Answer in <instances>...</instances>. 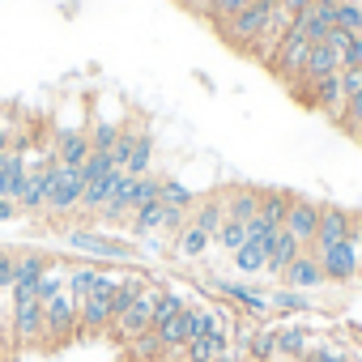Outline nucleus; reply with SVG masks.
<instances>
[{
	"instance_id": "obj_10",
	"label": "nucleus",
	"mask_w": 362,
	"mask_h": 362,
	"mask_svg": "<svg viewBox=\"0 0 362 362\" xmlns=\"http://www.w3.org/2000/svg\"><path fill=\"white\" fill-rule=\"evenodd\" d=\"M214 290L230 303V307H239V315H247V320H256V324H264L273 311H269V294L264 290H256V286H243V281H230V277H214Z\"/></svg>"
},
{
	"instance_id": "obj_18",
	"label": "nucleus",
	"mask_w": 362,
	"mask_h": 362,
	"mask_svg": "<svg viewBox=\"0 0 362 362\" xmlns=\"http://www.w3.org/2000/svg\"><path fill=\"white\" fill-rule=\"evenodd\" d=\"M230 349H235V332H205V337L188 341V349H184L179 362H222Z\"/></svg>"
},
{
	"instance_id": "obj_23",
	"label": "nucleus",
	"mask_w": 362,
	"mask_h": 362,
	"mask_svg": "<svg viewBox=\"0 0 362 362\" xmlns=\"http://www.w3.org/2000/svg\"><path fill=\"white\" fill-rule=\"evenodd\" d=\"M303 252H307V247H303V243H294V239H290V235L281 230V235L273 239V252H269V264H264V273L281 281V273H286V269H290V264H294V260H298Z\"/></svg>"
},
{
	"instance_id": "obj_8",
	"label": "nucleus",
	"mask_w": 362,
	"mask_h": 362,
	"mask_svg": "<svg viewBox=\"0 0 362 362\" xmlns=\"http://www.w3.org/2000/svg\"><path fill=\"white\" fill-rule=\"evenodd\" d=\"M30 149H35V132H18L13 145L0 153V201H18L22 192V179H26V162H30Z\"/></svg>"
},
{
	"instance_id": "obj_31",
	"label": "nucleus",
	"mask_w": 362,
	"mask_h": 362,
	"mask_svg": "<svg viewBox=\"0 0 362 362\" xmlns=\"http://www.w3.org/2000/svg\"><path fill=\"white\" fill-rule=\"evenodd\" d=\"M13 269H18V252L0 247V298H5L13 290Z\"/></svg>"
},
{
	"instance_id": "obj_34",
	"label": "nucleus",
	"mask_w": 362,
	"mask_h": 362,
	"mask_svg": "<svg viewBox=\"0 0 362 362\" xmlns=\"http://www.w3.org/2000/svg\"><path fill=\"white\" fill-rule=\"evenodd\" d=\"M349 64H362V30L349 39V47H345V56H341V69H349Z\"/></svg>"
},
{
	"instance_id": "obj_25",
	"label": "nucleus",
	"mask_w": 362,
	"mask_h": 362,
	"mask_svg": "<svg viewBox=\"0 0 362 362\" xmlns=\"http://www.w3.org/2000/svg\"><path fill=\"white\" fill-rule=\"evenodd\" d=\"M303 362H354V345L345 337H320Z\"/></svg>"
},
{
	"instance_id": "obj_12",
	"label": "nucleus",
	"mask_w": 362,
	"mask_h": 362,
	"mask_svg": "<svg viewBox=\"0 0 362 362\" xmlns=\"http://www.w3.org/2000/svg\"><path fill=\"white\" fill-rule=\"evenodd\" d=\"M315 226H320V201L290 192V205H286V222H281V230H286L294 243L311 247V239H315Z\"/></svg>"
},
{
	"instance_id": "obj_37",
	"label": "nucleus",
	"mask_w": 362,
	"mask_h": 362,
	"mask_svg": "<svg viewBox=\"0 0 362 362\" xmlns=\"http://www.w3.org/2000/svg\"><path fill=\"white\" fill-rule=\"evenodd\" d=\"M307 5H311V0H277V9H281V13H290V18H298Z\"/></svg>"
},
{
	"instance_id": "obj_1",
	"label": "nucleus",
	"mask_w": 362,
	"mask_h": 362,
	"mask_svg": "<svg viewBox=\"0 0 362 362\" xmlns=\"http://www.w3.org/2000/svg\"><path fill=\"white\" fill-rule=\"evenodd\" d=\"M115 290H119V273H115V269H103L98 281L90 286V294H86L81 307H77V337H86V341L107 337V328H111V307H115Z\"/></svg>"
},
{
	"instance_id": "obj_21",
	"label": "nucleus",
	"mask_w": 362,
	"mask_h": 362,
	"mask_svg": "<svg viewBox=\"0 0 362 362\" xmlns=\"http://www.w3.org/2000/svg\"><path fill=\"white\" fill-rule=\"evenodd\" d=\"M52 141V149H56V162H64V166H86V158H90V136L86 132H52L47 136Z\"/></svg>"
},
{
	"instance_id": "obj_30",
	"label": "nucleus",
	"mask_w": 362,
	"mask_h": 362,
	"mask_svg": "<svg viewBox=\"0 0 362 362\" xmlns=\"http://www.w3.org/2000/svg\"><path fill=\"white\" fill-rule=\"evenodd\" d=\"M337 26L349 30V35L362 30V5H358V0H341V5H337Z\"/></svg>"
},
{
	"instance_id": "obj_27",
	"label": "nucleus",
	"mask_w": 362,
	"mask_h": 362,
	"mask_svg": "<svg viewBox=\"0 0 362 362\" xmlns=\"http://www.w3.org/2000/svg\"><path fill=\"white\" fill-rule=\"evenodd\" d=\"M162 201H166V205H175V209H184V214H192L201 197H197L188 184H179V179H170V175H166V179H162Z\"/></svg>"
},
{
	"instance_id": "obj_24",
	"label": "nucleus",
	"mask_w": 362,
	"mask_h": 362,
	"mask_svg": "<svg viewBox=\"0 0 362 362\" xmlns=\"http://www.w3.org/2000/svg\"><path fill=\"white\" fill-rule=\"evenodd\" d=\"M311 294H303V290H290V286H281V290H273L269 294V311L273 315H311Z\"/></svg>"
},
{
	"instance_id": "obj_29",
	"label": "nucleus",
	"mask_w": 362,
	"mask_h": 362,
	"mask_svg": "<svg viewBox=\"0 0 362 362\" xmlns=\"http://www.w3.org/2000/svg\"><path fill=\"white\" fill-rule=\"evenodd\" d=\"M119 128H124V124H94V128L86 132V136H90V149H107V153H111L115 141H119Z\"/></svg>"
},
{
	"instance_id": "obj_9",
	"label": "nucleus",
	"mask_w": 362,
	"mask_h": 362,
	"mask_svg": "<svg viewBox=\"0 0 362 362\" xmlns=\"http://www.w3.org/2000/svg\"><path fill=\"white\" fill-rule=\"evenodd\" d=\"M307 56H311V43H307V35H303L298 26H290V35L281 39V47H277V56H273L269 73H277L286 86H294V81L303 77V69H307Z\"/></svg>"
},
{
	"instance_id": "obj_35",
	"label": "nucleus",
	"mask_w": 362,
	"mask_h": 362,
	"mask_svg": "<svg viewBox=\"0 0 362 362\" xmlns=\"http://www.w3.org/2000/svg\"><path fill=\"white\" fill-rule=\"evenodd\" d=\"M179 9H188V13H197V18H209V9H214V0H175Z\"/></svg>"
},
{
	"instance_id": "obj_15",
	"label": "nucleus",
	"mask_w": 362,
	"mask_h": 362,
	"mask_svg": "<svg viewBox=\"0 0 362 362\" xmlns=\"http://www.w3.org/2000/svg\"><path fill=\"white\" fill-rule=\"evenodd\" d=\"M315 341L320 332L311 324H277V362H303Z\"/></svg>"
},
{
	"instance_id": "obj_36",
	"label": "nucleus",
	"mask_w": 362,
	"mask_h": 362,
	"mask_svg": "<svg viewBox=\"0 0 362 362\" xmlns=\"http://www.w3.org/2000/svg\"><path fill=\"white\" fill-rule=\"evenodd\" d=\"M18 218H22V205L5 197V201H0V222H18Z\"/></svg>"
},
{
	"instance_id": "obj_20",
	"label": "nucleus",
	"mask_w": 362,
	"mask_h": 362,
	"mask_svg": "<svg viewBox=\"0 0 362 362\" xmlns=\"http://www.w3.org/2000/svg\"><path fill=\"white\" fill-rule=\"evenodd\" d=\"M209 247H214V235H205L197 222H184V230L170 239V256H175V260H188V264L201 260Z\"/></svg>"
},
{
	"instance_id": "obj_11",
	"label": "nucleus",
	"mask_w": 362,
	"mask_h": 362,
	"mask_svg": "<svg viewBox=\"0 0 362 362\" xmlns=\"http://www.w3.org/2000/svg\"><path fill=\"white\" fill-rule=\"evenodd\" d=\"M273 9H277V0H252V5H247V9L226 26V30H222V39H226L235 52H247V47H252V39L264 30V22H269V13H273Z\"/></svg>"
},
{
	"instance_id": "obj_16",
	"label": "nucleus",
	"mask_w": 362,
	"mask_h": 362,
	"mask_svg": "<svg viewBox=\"0 0 362 362\" xmlns=\"http://www.w3.org/2000/svg\"><path fill=\"white\" fill-rule=\"evenodd\" d=\"M294 26L307 35V43L315 47V43H324V35L337 26V5H328V0H311V5L294 18Z\"/></svg>"
},
{
	"instance_id": "obj_13",
	"label": "nucleus",
	"mask_w": 362,
	"mask_h": 362,
	"mask_svg": "<svg viewBox=\"0 0 362 362\" xmlns=\"http://www.w3.org/2000/svg\"><path fill=\"white\" fill-rule=\"evenodd\" d=\"M290 26H294V18H290V13H281V9H273V13H269V22H264V30L252 39V47H247L243 56H247V60H256L260 69H269V64H273V56H277V47H281V39L290 35Z\"/></svg>"
},
{
	"instance_id": "obj_19",
	"label": "nucleus",
	"mask_w": 362,
	"mask_h": 362,
	"mask_svg": "<svg viewBox=\"0 0 362 362\" xmlns=\"http://www.w3.org/2000/svg\"><path fill=\"white\" fill-rule=\"evenodd\" d=\"M281 286L303 290V294H311V290L328 286V281H324V269H320V260H315V252H303V256H298V260L281 273Z\"/></svg>"
},
{
	"instance_id": "obj_32",
	"label": "nucleus",
	"mask_w": 362,
	"mask_h": 362,
	"mask_svg": "<svg viewBox=\"0 0 362 362\" xmlns=\"http://www.w3.org/2000/svg\"><path fill=\"white\" fill-rule=\"evenodd\" d=\"M341 128H345V132H354V136H362V94L345 103V115H341Z\"/></svg>"
},
{
	"instance_id": "obj_5",
	"label": "nucleus",
	"mask_w": 362,
	"mask_h": 362,
	"mask_svg": "<svg viewBox=\"0 0 362 362\" xmlns=\"http://www.w3.org/2000/svg\"><path fill=\"white\" fill-rule=\"evenodd\" d=\"M64 243H69L73 252H86V256H94V260H111V264H132V260H136V243L115 239V235H98V230H90V226L64 230Z\"/></svg>"
},
{
	"instance_id": "obj_22",
	"label": "nucleus",
	"mask_w": 362,
	"mask_h": 362,
	"mask_svg": "<svg viewBox=\"0 0 362 362\" xmlns=\"http://www.w3.org/2000/svg\"><path fill=\"white\" fill-rule=\"evenodd\" d=\"M222 218H226V192H214V197H205V201H197V209L188 214V222H197L205 235H214L218 239V230H222Z\"/></svg>"
},
{
	"instance_id": "obj_3",
	"label": "nucleus",
	"mask_w": 362,
	"mask_h": 362,
	"mask_svg": "<svg viewBox=\"0 0 362 362\" xmlns=\"http://www.w3.org/2000/svg\"><path fill=\"white\" fill-rule=\"evenodd\" d=\"M315 260H320L328 286H349V281H358V277H362V218H354L349 235H345L337 247L320 252Z\"/></svg>"
},
{
	"instance_id": "obj_2",
	"label": "nucleus",
	"mask_w": 362,
	"mask_h": 362,
	"mask_svg": "<svg viewBox=\"0 0 362 362\" xmlns=\"http://www.w3.org/2000/svg\"><path fill=\"white\" fill-rule=\"evenodd\" d=\"M9 332H13V345L18 349H30L43 341V298H39V286H13L9 290Z\"/></svg>"
},
{
	"instance_id": "obj_14",
	"label": "nucleus",
	"mask_w": 362,
	"mask_h": 362,
	"mask_svg": "<svg viewBox=\"0 0 362 362\" xmlns=\"http://www.w3.org/2000/svg\"><path fill=\"white\" fill-rule=\"evenodd\" d=\"M349 226H354V214L349 209H341V205H320V226H315V239H311V247L307 252H328V247H337L345 235H349Z\"/></svg>"
},
{
	"instance_id": "obj_28",
	"label": "nucleus",
	"mask_w": 362,
	"mask_h": 362,
	"mask_svg": "<svg viewBox=\"0 0 362 362\" xmlns=\"http://www.w3.org/2000/svg\"><path fill=\"white\" fill-rule=\"evenodd\" d=\"M247 5H252V0H214V9H209V18H205V22L222 35V30H226V26H230L243 9H247Z\"/></svg>"
},
{
	"instance_id": "obj_33",
	"label": "nucleus",
	"mask_w": 362,
	"mask_h": 362,
	"mask_svg": "<svg viewBox=\"0 0 362 362\" xmlns=\"http://www.w3.org/2000/svg\"><path fill=\"white\" fill-rule=\"evenodd\" d=\"M341 90H345V103L362 94V64H349V69H341Z\"/></svg>"
},
{
	"instance_id": "obj_7",
	"label": "nucleus",
	"mask_w": 362,
	"mask_h": 362,
	"mask_svg": "<svg viewBox=\"0 0 362 362\" xmlns=\"http://www.w3.org/2000/svg\"><path fill=\"white\" fill-rule=\"evenodd\" d=\"M73 337H77V298L64 286L52 298H43V341L47 345H64Z\"/></svg>"
},
{
	"instance_id": "obj_17",
	"label": "nucleus",
	"mask_w": 362,
	"mask_h": 362,
	"mask_svg": "<svg viewBox=\"0 0 362 362\" xmlns=\"http://www.w3.org/2000/svg\"><path fill=\"white\" fill-rule=\"evenodd\" d=\"M303 103H307V107H315V111H324L328 119H337V124H341V115H345V90H341V73H337V77H324L320 86H311V90L303 94Z\"/></svg>"
},
{
	"instance_id": "obj_26",
	"label": "nucleus",
	"mask_w": 362,
	"mask_h": 362,
	"mask_svg": "<svg viewBox=\"0 0 362 362\" xmlns=\"http://www.w3.org/2000/svg\"><path fill=\"white\" fill-rule=\"evenodd\" d=\"M124 349H128V362H153V358H166V349H162V341H158V332H153V328H149V332H141L136 341H128Z\"/></svg>"
},
{
	"instance_id": "obj_6",
	"label": "nucleus",
	"mask_w": 362,
	"mask_h": 362,
	"mask_svg": "<svg viewBox=\"0 0 362 362\" xmlns=\"http://www.w3.org/2000/svg\"><path fill=\"white\" fill-rule=\"evenodd\" d=\"M111 158H115V166L124 175H149L153 170V136L145 128H136V124H124Z\"/></svg>"
},
{
	"instance_id": "obj_4",
	"label": "nucleus",
	"mask_w": 362,
	"mask_h": 362,
	"mask_svg": "<svg viewBox=\"0 0 362 362\" xmlns=\"http://www.w3.org/2000/svg\"><path fill=\"white\" fill-rule=\"evenodd\" d=\"M81 192H86V175L81 166H64L56 162L52 166V184H47V205H43V218L52 222H64L81 209Z\"/></svg>"
}]
</instances>
